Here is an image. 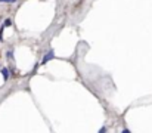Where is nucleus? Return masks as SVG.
Instances as JSON below:
<instances>
[{"label": "nucleus", "instance_id": "1", "mask_svg": "<svg viewBox=\"0 0 152 133\" xmlns=\"http://www.w3.org/2000/svg\"><path fill=\"white\" fill-rule=\"evenodd\" d=\"M53 58H55V52H53V50H49V52L46 53V56L43 58L42 64H43V65H45V64H48V62H49L50 59H53Z\"/></svg>", "mask_w": 152, "mask_h": 133}, {"label": "nucleus", "instance_id": "2", "mask_svg": "<svg viewBox=\"0 0 152 133\" xmlns=\"http://www.w3.org/2000/svg\"><path fill=\"white\" fill-rule=\"evenodd\" d=\"M1 74H3V79H4V80L9 79V70H7V68H1Z\"/></svg>", "mask_w": 152, "mask_h": 133}, {"label": "nucleus", "instance_id": "3", "mask_svg": "<svg viewBox=\"0 0 152 133\" xmlns=\"http://www.w3.org/2000/svg\"><path fill=\"white\" fill-rule=\"evenodd\" d=\"M12 25V19L10 18H7L6 21H4V24H3V27H10Z\"/></svg>", "mask_w": 152, "mask_h": 133}, {"label": "nucleus", "instance_id": "4", "mask_svg": "<svg viewBox=\"0 0 152 133\" xmlns=\"http://www.w3.org/2000/svg\"><path fill=\"white\" fill-rule=\"evenodd\" d=\"M1 3H15L16 0H0Z\"/></svg>", "mask_w": 152, "mask_h": 133}, {"label": "nucleus", "instance_id": "5", "mask_svg": "<svg viewBox=\"0 0 152 133\" xmlns=\"http://www.w3.org/2000/svg\"><path fill=\"white\" fill-rule=\"evenodd\" d=\"M6 55H7V58H9V59H12V58H13V53H12L10 50H9V52H7Z\"/></svg>", "mask_w": 152, "mask_h": 133}, {"label": "nucleus", "instance_id": "6", "mask_svg": "<svg viewBox=\"0 0 152 133\" xmlns=\"http://www.w3.org/2000/svg\"><path fill=\"white\" fill-rule=\"evenodd\" d=\"M98 133H106V127H105V126H103V127H102L101 130H99V132Z\"/></svg>", "mask_w": 152, "mask_h": 133}, {"label": "nucleus", "instance_id": "7", "mask_svg": "<svg viewBox=\"0 0 152 133\" xmlns=\"http://www.w3.org/2000/svg\"><path fill=\"white\" fill-rule=\"evenodd\" d=\"M121 133H130V132H129L127 129H124V130H123V132H121Z\"/></svg>", "mask_w": 152, "mask_h": 133}]
</instances>
